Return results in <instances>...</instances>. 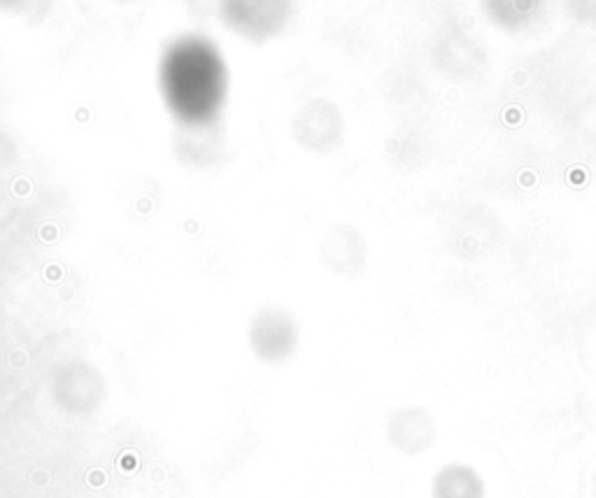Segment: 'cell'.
Masks as SVG:
<instances>
[{
  "mask_svg": "<svg viewBox=\"0 0 596 498\" xmlns=\"http://www.w3.org/2000/svg\"><path fill=\"white\" fill-rule=\"evenodd\" d=\"M300 329L294 312L279 305L259 308L247 324V345L261 363H287L298 350Z\"/></svg>",
  "mask_w": 596,
  "mask_h": 498,
  "instance_id": "3",
  "label": "cell"
},
{
  "mask_svg": "<svg viewBox=\"0 0 596 498\" xmlns=\"http://www.w3.org/2000/svg\"><path fill=\"white\" fill-rule=\"evenodd\" d=\"M321 263L335 275H356L363 265V244L359 235L347 226H333L321 235Z\"/></svg>",
  "mask_w": 596,
  "mask_h": 498,
  "instance_id": "7",
  "label": "cell"
},
{
  "mask_svg": "<svg viewBox=\"0 0 596 498\" xmlns=\"http://www.w3.org/2000/svg\"><path fill=\"white\" fill-rule=\"evenodd\" d=\"M49 393L56 407L73 417H89L100 410L107 396L105 375L84 359L65 361L49 382Z\"/></svg>",
  "mask_w": 596,
  "mask_h": 498,
  "instance_id": "2",
  "label": "cell"
},
{
  "mask_svg": "<svg viewBox=\"0 0 596 498\" xmlns=\"http://www.w3.org/2000/svg\"><path fill=\"white\" fill-rule=\"evenodd\" d=\"M161 82L175 117L186 121L189 128H203L217 117L224 103L226 68L210 42L186 37L168 52Z\"/></svg>",
  "mask_w": 596,
  "mask_h": 498,
  "instance_id": "1",
  "label": "cell"
},
{
  "mask_svg": "<svg viewBox=\"0 0 596 498\" xmlns=\"http://www.w3.org/2000/svg\"><path fill=\"white\" fill-rule=\"evenodd\" d=\"M12 2H14V0H0V5H5V7H7V5H12Z\"/></svg>",
  "mask_w": 596,
  "mask_h": 498,
  "instance_id": "9",
  "label": "cell"
},
{
  "mask_svg": "<svg viewBox=\"0 0 596 498\" xmlns=\"http://www.w3.org/2000/svg\"><path fill=\"white\" fill-rule=\"evenodd\" d=\"M121 2H130V0H121Z\"/></svg>",
  "mask_w": 596,
  "mask_h": 498,
  "instance_id": "10",
  "label": "cell"
},
{
  "mask_svg": "<svg viewBox=\"0 0 596 498\" xmlns=\"http://www.w3.org/2000/svg\"><path fill=\"white\" fill-rule=\"evenodd\" d=\"M387 443L405 456H417L436 445V422L424 407L405 405L387 422Z\"/></svg>",
  "mask_w": 596,
  "mask_h": 498,
  "instance_id": "6",
  "label": "cell"
},
{
  "mask_svg": "<svg viewBox=\"0 0 596 498\" xmlns=\"http://www.w3.org/2000/svg\"><path fill=\"white\" fill-rule=\"evenodd\" d=\"M340 114L338 110L321 100L315 98L298 110L294 119H291V138L296 140L303 149H308L312 154H326L338 145L340 140Z\"/></svg>",
  "mask_w": 596,
  "mask_h": 498,
  "instance_id": "5",
  "label": "cell"
},
{
  "mask_svg": "<svg viewBox=\"0 0 596 498\" xmlns=\"http://www.w3.org/2000/svg\"><path fill=\"white\" fill-rule=\"evenodd\" d=\"M291 0H224L222 19L226 28L249 42H266L275 37L291 19Z\"/></svg>",
  "mask_w": 596,
  "mask_h": 498,
  "instance_id": "4",
  "label": "cell"
},
{
  "mask_svg": "<svg viewBox=\"0 0 596 498\" xmlns=\"http://www.w3.org/2000/svg\"><path fill=\"white\" fill-rule=\"evenodd\" d=\"M431 498H487V484L470 463L452 461L436 470L431 480Z\"/></svg>",
  "mask_w": 596,
  "mask_h": 498,
  "instance_id": "8",
  "label": "cell"
}]
</instances>
